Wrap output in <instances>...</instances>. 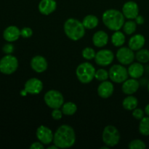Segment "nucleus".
<instances>
[{"instance_id":"1","label":"nucleus","mask_w":149,"mask_h":149,"mask_svg":"<svg viewBox=\"0 0 149 149\" xmlns=\"http://www.w3.org/2000/svg\"><path fill=\"white\" fill-rule=\"evenodd\" d=\"M76 142V134L74 128L68 125H62L54 133L53 143L58 148H68Z\"/></svg>"},{"instance_id":"2","label":"nucleus","mask_w":149,"mask_h":149,"mask_svg":"<svg viewBox=\"0 0 149 149\" xmlns=\"http://www.w3.org/2000/svg\"><path fill=\"white\" fill-rule=\"evenodd\" d=\"M125 17L122 12L115 9L106 10L102 15L103 23L110 30L116 31L123 27Z\"/></svg>"},{"instance_id":"3","label":"nucleus","mask_w":149,"mask_h":149,"mask_svg":"<svg viewBox=\"0 0 149 149\" xmlns=\"http://www.w3.org/2000/svg\"><path fill=\"white\" fill-rule=\"evenodd\" d=\"M85 28L82 22L76 18H68L65 20L63 30L67 37L72 41H79L85 34Z\"/></svg>"},{"instance_id":"4","label":"nucleus","mask_w":149,"mask_h":149,"mask_svg":"<svg viewBox=\"0 0 149 149\" xmlns=\"http://www.w3.org/2000/svg\"><path fill=\"white\" fill-rule=\"evenodd\" d=\"M95 68L93 64L84 62L79 64L76 69V75L79 81L82 84H89L95 78Z\"/></svg>"},{"instance_id":"5","label":"nucleus","mask_w":149,"mask_h":149,"mask_svg":"<svg viewBox=\"0 0 149 149\" xmlns=\"http://www.w3.org/2000/svg\"><path fill=\"white\" fill-rule=\"evenodd\" d=\"M120 132L116 127L107 125L102 133V140L105 145L109 147H114L120 141Z\"/></svg>"},{"instance_id":"6","label":"nucleus","mask_w":149,"mask_h":149,"mask_svg":"<svg viewBox=\"0 0 149 149\" xmlns=\"http://www.w3.org/2000/svg\"><path fill=\"white\" fill-rule=\"evenodd\" d=\"M18 61L14 55H6L0 60V72L5 75H11L17 71Z\"/></svg>"},{"instance_id":"7","label":"nucleus","mask_w":149,"mask_h":149,"mask_svg":"<svg viewBox=\"0 0 149 149\" xmlns=\"http://www.w3.org/2000/svg\"><path fill=\"white\" fill-rule=\"evenodd\" d=\"M45 103L50 109H61L64 103V97L62 93L56 90H50L44 96Z\"/></svg>"},{"instance_id":"8","label":"nucleus","mask_w":149,"mask_h":149,"mask_svg":"<svg viewBox=\"0 0 149 149\" xmlns=\"http://www.w3.org/2000/svg\"><path fill=\"white\" fill-rule=\"evenodd\" d=\"M109 78L112 81L117 84L123 83L129 77L128 71L124 65L116 64L110 68L109 71Z\"/></svg>"},{"instance_id":"9","label":"nucleus","mask_w":149,"mask_h":149,"mask_svg":"<svg viewBox=\"0 0 149 149\" xmlns=\"http://www.w3.org/2000/svg\"><path fill=\"white\" fill-rule=\"evenodd\" d=\"M116 59L122 65H130L133 63L135 58L134 51L130 47H122L116 52Z\"/></svg>"},{"instance_id":"10","label":"nucleus","mask_w":149,"mask_h":149,"mask_svg":"<svg viewBox=\"0 0 149 149\" xmlns=\"http://www.w3.org/2000/svg\"><path fill=\"white\" fill-rule=\"evenodd\" d=\"M113 59H114V55L113 52L107 49L99 50L95 57V61L96 64L100 66H108L112 63Z\"/></svg>"},{"instance_id":"11","label":"nucleus","mask_w":149,"mask_h":149,"mask_svg":"<svg viewBox=\"0 0 149 149\" xmlns=\"http://www.w3.org/2000/svg\"><path fill=\"white\" fill-rule=\"evenodd\" d=\"M36 135L38 141L44 145H49L53 142L54 134L52 133V131L45 125H40L36 129Z\"/></svg>"},{"instance_id":"12","label":"nucleus","mask_w":149,"mask_h":149,"mask_svg":"<svg viewBox=\"0 0 149 149\" xmlns=\"http://www.w3.org/2000/svg\"><path fill=\"white\" fill-rule=\"evenodd\" d=\"M24 90L28 94L38 95L43 90V83L37 78H31L25 83Z\"/></svg>"},{"instance_id":"13","label":"nucleus","mask_w":149,"mask_h":149,"mask_svg":"<svg viewBox=\"0 0 149 149\" xmlns=\"http://www.w3.org/2000/svg\"><path fill=\"white\" fill-rule=\"evenodd\" d=\"M122 13L125 18L134 20L139 15V7L135 1H127L122 7Z\"/></svg>"},{"instance_id":"14","label":"nucleus","mask_w":149,"mask_h":149,"mask_svg":"<svg viewBox=\"0 0 149 149\" xmlns=\"http://www.w3.org/2000/svg\"><path fill=\"white\" fill-rule=\"evenodd\" d=\"M48 63L46 58L42 55H36L31 61V67L36 73H43L47 69Z\"/></svg>"},{"instance_id":"15","label":"nucleus","mask_w":149,"mask_h":149,"mask_svg":"<svg viewBox=\"0 0 149 149\" xmlns=\"http://www.w3.org/2000/svg\"><path fill=\"white\" fill-rule=\"evenodd\" d=\"M140 87L139 81L137 80V79L131 78L127 79L125 80L122 85V90L125 94L127 95H133L136 93Z\"/></svg>"},{"instance_id":"16","label":"nucleus","mask_w":149,"mask_h":149,"mask_svg":"<svg viewBox=\"0 0 149 149\" xmlns=\"http://www.w3.org/2000/svg\"><path fill=\"white\" fill-rule=\"evenodd\" d=\"M114 91L113 84L109 81H101L97 87V94L101 98H109L113 95Z\"/></svg>"},{"instance_id":"17","label":"nucleus","mask_w":149,"mask_h":149,"mask_svg":"<svg viewBox=\"0 0 149 149\" xmlns=\"http://www.w3.org/2000/svg\"><path fill=\"white\" fill-rule=\"evenodd\" d=\"M57 8V2L55 0H41L38 5L40 13L45 15H49L55 12Z\"/></svg>"},{"instance_id":"18","label":"nucleus","mask_w":149,"mask_h":149,"mask_svg":"<svg viewBox=\"0 0 149 149\" xmlns=\"http://www.w3.org/2000/svg\"><path fill=\"white\" fill-rule=\"evenodd\" d=\"M21 36L20 30L15 26H10L4 29L3 32V38L7 42H13L17 41Z\"/></svg>"},{"instance_id":"19","label":"nucleus","mask_w":149,"mask_h":149,"mask_svg":"<svg viewBox=\"0 0 149 149\" xmlns=\"http://www.w3.org/2000/svg\"><path fill=\"white\" fill-rule=\"evenodd\" d=\"M109 42V35L104 31H98L93 34V43L97 47H103Z\"/></svg>"},{"instance_id":"20","label":"nucleus","mask_w":149,"mask_h":149,"mask_svg":"<svg viewBox=\"0 0 149 149\" xmlns=\"http://www.w3.org/2000/svg\"><path fill=\"white\" fill-rule=\"evenodd\" d=\"M146 43V39L143 35L135 34L130 39L128 42L129 47L133 51H138L143 47Z\"/></svg>"},{"instance_id":"21","label":"nucleus","mask_w":149,"mask_h":149,"mask_svg":"<svg viewBox=\"0 0 149 149\" xmlns=\"http://www.w3.org/2000/svg\"><path fill=\"white\" fill-rule=\"evenodd\" d=\"M127 71L131 78L139 79L143 75L145 68L141 63H132L128 68Z\"/></svg>"},{"instance_id":"22","label":"nucleus","mask_w":149,"mask_h":149,"mask_svg":"<svg viewBox=\"0 0 149 149\" xmlns=\"http://www.w3.org/2000/svg\"><path fill=\"white\" fill-rule=\"evenodd\" d=\"M99 20L97 16L94 15H88L85 16L82 20V24L87 29H95L98 26Z\"/></svg>"},{"instance_id":"23","label":"nucleus","mask_w":149,"mask_h":149,"mask_svg":"<svg viewBox=\"0 0 149 149\" xmlns=\"http://www.w3.org/2000/svg\"><path fill=\"white\" fill-rule=\"evenodd\" d=\"M138 100L137 97L132 96V95H128L122 101V106L125 109L128 111H132L138 107Z\"/></svg>"},{"instance_id":"24","label":"nucleus","mask_w":149,"mask_h":149,"mask_svg":"<svg viewBox=\"0 0 149 149\" xmlns=\"http://www.w3.org/2000/svg\"><path fill=\"white\" fill-rule=\"evenodd\" d=\"M125 41H126V38H125V34L122 32L119 31V30L116 31L112 34L111 43L113 44V46L117 47H122L125 43Z\"/></svg>"},{"instance_id":"25","label":"nucleus","mask_w":149,"mask_h":149,"mask_svg":"<svg viewBox=\"0 0 149 149\" xmlns=\"http://www.w3.org/2000/svg\"><path fill=\"white\" fill-rule=\"evenodd\" d=\"M63 113L65 116H73L77 111V106L73 102L64 103L61 107Z\"/></svg>"},{"instance_id":"26","label":"nucleus","mask_w":149,"mask_h":149,"mask_svg":"<svg viewBox=\"0 0 149 149\" xmlns=\"http://www.w3.org/2000/svg\"><path fill=\"white\" fill-rule=\"evenodd\" d=\"M139 132L144 136L149 135V116H144L140 120Z\"/></svg>"},{"instance_id":"27","label":"nucleus","mask_w":149,"mask_h":149,"mask_svg":"<svg viewBox=\"0 0 149 149\" xmlns=\"http://www.w3.org/2000/svg\"><path fill=\"white\" fill-rule=\"evenodd\" d=\"M135 58L138 62L141 63H147L149 62V50L147 49H141L137 51Z\"/></svg>"},{"instance_id":"28","label":"nucleus","mask_w":149,"mask_h":149,"mask_svg":"<svg viewBox=\"0 0 149 149\" xmlns=\"http://www.w3.org/2000/svg\"><path fill=\"white\" fill-rule=\"evenodd\" d=\"M123 31L126 34L131 35L135 33L137 29V23L133 20H129L125 22L123 25Z\"/></svg>"},{"instance_id":"29","label":"nucleus","mask_w":149,"mask_h":149,"mask_svg":"<svg viewBox=\"0 0 149 149\" xmlns=\"http://www.w3.org/2000/svg\"><path fill=\"white\" fill-rule=\"evenodd\" d=\"M95 78L100 81H106L109 78V73L104 68H100V69L95 71Z\"/></svg>"},{"instance_id":"30","label":"nucleus","mask_w":149,"mask_h":149,"mask_svg":"<svg viewBox=\"0 0 149 149\" xmlns=\"http://www.w3.org/2000/svg\"><path fill=\"white\" fill-rule=\"evenodd\" d=\"M81 55H82V57L84 59L87 60V61H90V60L95 59L96 52H95L94 49L88 47H85L84 49H83L82 52H81Z\"/></svg>"},{"instance_id":"31","label":"nucleus","mask_w":149,"mask_h":149,"mask_svg":"<svg viewBox=\"0 0 149 149\" xmlns=\"http://www.w3.org/2000/svg\"><path fill=\"white\" fill-rule=\"evenodd\" d=\"M128 148L130 149H144L146 148V146L145 143L141 140L135 139L130 143Z\"/></svg>"},{"instance_id":"32","label":"nucleus","mask_w":149,"mask_h":149,"mask_svg":"<svg viewBox=\"0 0 149 149\" xmlns=\"http://www.w3.org/2000/svg\"><path fill=\"white\" fill-rule=\"evenodd\" d=\"M144 114H145V111L141 109L136 108L134 110H132V116L137 120L142 119L144 117Z\"/></svg>"},{"instance_id":"33","label":"nucleus","mask_w":149,"mask_h":149,"mask_svg":"<svg viewBox=\"0 0 149 149\" xmlns=\"http://www.w3.org/2000/svg\"><path fill=\"white\" fill-rule=\"evenodd\" d=\"M15 50L14 45L12 44V42H8V43L5 44L2 47V51L6 55H11Z\"/></svg>"},{"instance_id":"34","label":"nucleus","mask_w":149,"mask_h":149,"mask_svg":"<svg viewBox=\"0 0 149 149\" xmlns=\"http://www.w3.org/2000/svg\"><path fill=\"white\" fill-rule=\"evenodd\" d=\"M20 35L23 38L27 39L30 38L33 35V31L29 27H24L20 30Z\"/></svg>"},{"instance_id":"35","label":"nucleus","mask_w":149,"mask_h":149,"mask_svg":"<svg viewBox=\"0 0 149 149\" xmlns=\"http://www.w3.org/2000/svg\"><path fill=\"white\" fill-rule=\"evenodd\" d=\"M63 111L62 110H60L59 109H52V113H51V116L54 120H61L63 117Z\"/></svg>"},{"instance_id":"36","label":"nucleus","mask_w":149,"mask_h":149,"mask_svg":"<svg viewBox=\"0 0 149 149\" xmlns=\"http://www.w3.org/2000/svg\"><path fill=\"white\" fill-rule=\"evenodd\" d=\"M31 149H44L45 146H44V144L42 143L40 141L39 142H34L33 143H31V145L30 146Z\"/></svg>"},{"instance_id":"37","label":"nucleus","mask_w":149,"mask_h":149,"mask_svg":"<svg viewBox=\"0 0 149 149\" xmlns=\"http://www.w3.org/2000/svg\"><path fill=\"white\" fill-rule=\"evenodd\" d=\"M135 22H136L137 24H138V25L143 24L144 22H145V19H144V17H143V16L139 15H138L135 17Z\"/></svg>"},{"instance_id":"38","label":"nucleus","mask_w":149,"mask_h":149,"mask_svg":"<svg viewBox=\"0 0 149 149\" xmlns=\"http://www.w3.org/2000/svg\"><path fill=\"white\" fill-rule=\"evenodd\" d=\"M145 113L147 115V116H149V103L148 105H147L146 106L145 108Z\"/></svg>"},{"instance_id":"39","label":"nucleus","mask_w":149,"mask_h":149,"mask_svg":"<svg viewBox=\"0 0 149 149\" xmlns=\"http://www.w3.org/2000/svg\"><path fill=\"white\" fill-rule=\"evenodd\" d=\"M27 94H28V93H26V90H25L24 89H23V90H22L21 91H20V95H21L22 96H26V95H27Z\"/></svg>"},{"instance_id":"40","label":"nucleus","mask_w":149,"mask_h":149,"mask_svg":"<svg viewBox=\"0 0 149 149\" xmlns=\"http://www.w3.org/2000/svg\"><path fill=\"white\" fill-rule=\"evenodd\" d=\"M47 148L48 149H58V147L56 145H55V144H54V145H52V146H49Z\"/></svg>"},{"instance_id":"41","label":"nucleus","mask_w":149,"mask_h":149,"mask_svg":"<svg viewBox=\"0 0 149 149\" xmlns=\"http://www.w3.org/2000/svg\"><path fill=\"white\" fill-rule=\"evenodd\" d=\"M105 146H106L100 147V149H108V148H110V147H109V146H106V145H105Z\"/></svg>"},{"instance_id":"42","label":"nucleus","mask_w":149,"mask_h":149,"mask_svg":"<svg viewBox=\"0 0 149 149\" xmlns=\"http://www.w3.org/2000/svg\"><path fill=\"white\" fill-rule=\"evenodd\" d=\"M148 93H149V81H148Z\"/></svg>"}]
</instances>
